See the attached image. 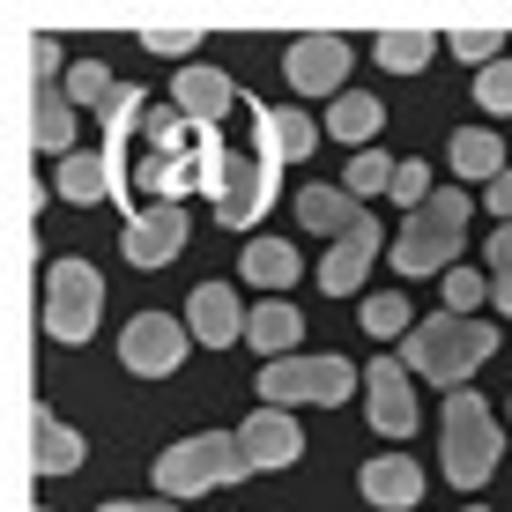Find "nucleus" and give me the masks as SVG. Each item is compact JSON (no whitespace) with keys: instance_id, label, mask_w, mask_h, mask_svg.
<instances>
[{"instance_id":"nucleus-13","label":"nucleus","mask_w":512,"mask_h":512,"mask_svg":"<svg viewBox=\"0 0 512 512\" xmlns=\"http://www.w3.org/2000/svg\"><path fill=\"white\" fill-rule=\"evenodd\" d=\"M238 446H245V468H290L297 453H305V431H297L290 409H253L245 431H238Z\"/></svg>"},{"instance_id":"nucleus-24","label":"nucleus","mask_w":512,"mask_h":512,"mask_svg":"<svg viewBox=\"0 0 512 512\" xmlns=\"http://www.w3.org/2000/svg\"><path fill=\"white\" fill-rule=\"evenodd\" d=\"M446 156H453V171H461V179H483V186H490V179H505V171H512V164H505V141L490 134V127H461V134H453V149H446Z\"/></svg>"},{"instance_id":"nucleus-35","label":"nucleus","mask_w":512,"mask_h":512,"mask_svg":"<svg viewBox=\"0 0 512 512\" xmlns=\"http://www.w3.org/2000/svg\"><path fill=\"white\" fill-rule=\"evenodd\" d=\"M498 275H512V223L490 231V282H498Z\"/></svg>"},{"instance_id":"nucleus-6","label":"nucleus","mask_w":512,"mask_h":512,"mask_svg":"<svg viewBox=\"0 0 512 512\" xmlns=\"http://www.w3.org/2000/svg\"><path fill=\"white\" fill-rule=\"evenodd\" d=\"M349 386L357 372L342 357H282L260 372V401L268 409H334V401H349Z\"/></svg>"},{"instance_id":"nucleus-28","label":"nucleus","mask_w":512,"mask_h":512,"mask_svg":"<svg viewBox=\"0 0 512 512\" xmlns=\"http://www.w3.org/2000/svg\"><path fill=\"white\" fill-rule=\"evenodd\" d=\"M394 156H386V149H357V156H349V164H342V193H349V201H372V193H394Z\"/></svg>"},{"instance_id":"nucleus-33","label":"nucleus","mask_w":512,"mask_h":512,"mask_svg":"<svg viewBox=\"0 0 512 512\" xmlns=\"http://www.w3.org/2000/svg\"><path fill=\"white\" fill-rule=\"evenodd\" d=\"M453 52H461V60L475 67V75L505 60V52H498V30H453Z\"/></svg>"},{"instance_id":"nucleus-38","label":"nucleus","mask_w":512,"mask_h":512,"mask_svg":"<svg viewBox=\"0 0 512 512\" xmlns=\"http://www.w3.org/2000/svg\"><path fill=\"white\" fill-rule=\"evenodd\" d=\"M97 512H179L171 498H156V505H97Z\"/></svg>"},{"instance_id":"nucleus-20","label":"nucleus","mask_w":512,"mask_h":512,"mask_svg":"<svg viewBox=\"0 0 512 512\" xmlns=\"http://www.w3.org/2000/svg\"><path fill=\"white\" fill-rule=\"evenodd\" d=\"M52 193H60V201H75V208H90V201H104V193H119V179H112V164H104V149L97 156H60V164H52Z\"/></svg>"},{"instance_id":"nucleus-37","label":"nucleus","mask_w":512,"mask_h":512,"mask_svg":"<svg viewBox=\"0 0 512 512\" xmlns=\"http://www.w3.org/2000/svg\"><path fill=\"white\" fill-rule=\"evenodd\" d=\"M490 305H498L505 320H512V275H498V282H490Z\"/></svg>"},{"instance_id":"nucleus-34","label":"nucleus","mask_w":512,"mask_h":512,"mask_svg":"<svg viewBox=\"0 0 512 512\" xmlns=\"http://www.w3.org/2000/svg\"><path fill=\"white\" fill-rule=\"evenodd\" d=\"M431 193H438V186H431V164H401V171H394V201L409 208V216L431 201Z\"/></svg>"},{"instance_id":"nucleus-4","label":"nucleus","mask_w":512,"mask_h":512,"mask_svg":"<svg viewBox=\"0 0 512 512\" xmlns=\"http://www.w3.org/2000/svg\"><path fill=\"white\" fill-rule=\"evenodd\" d=\"M238 475H253V468H245V446L223 438V431H201V438H179V446L156 461V490L179 505V498H201V490L238 483Z\"/></svg>"},{"instance_id":"nucleus-36","label":"nucleus","mask_w":512,"mask_h":512,"mask_svg":"<svg viewBox=\"0 0 512 512\" xmlns=\"http://www.w3.org/2000/svg\"><path fill=\"white\" fill-rule=\"evenodd\" d=\"M483 208H490V216H498V223H512V171H505V179H490Z\"/></svg>"},{"instance_id":"nucleus-7","label":"nucleus","mask_w":512,"mask_h":512,"mask_svg":"<svg viewBox=\"0 0 512 512\" xmlns=\"http://www.w3.org/2000/svg\"><path fill=\"white\" fill-rule=\"evenodd\" d=\"M268 201H275V164L268 156H231V171L216 186V223L223 231H253L268 216Z\"/></svg>"},{"instance_id":"nucleus-1","label":"nucleus","mask_w":512,"mask_h":512,"mask_svg":"<svg viewBox=\"0 0 512 512\" xmlns=\"http://www.w3.org/2000/svg\"><path fill=\"white\" fill-rule=\"evenodd\" d=\"M490 349H498V327L490 320H453V312H438V320H416V334L401 342V364H409L416 379L461 394V386L483 372Z\"/></svg>"},{"instance_id":"nucleus-10","label":"nucleus","mask_w":512,"mask_h":512,"mask_svg":"<svg viewBox=\"0 0 512 512\" xmlns=\"http://www.w3.org/2000/svg\"><path fill=\"white\" fill-rule=\"evenodd\" d=\"M312 149H320V119H312V112L253 104V156H268V164H305Z\"/></svg>"},{"instance_id":"nucleus-31","label":"nucleus","mask_w":512,"mask_h":512,"mask_svg":"<svg viewBox=\"0 0 512 512\" xmlns=\"http://www.w3.org/2000/svg\"><path fill=\"white\" fill-rule=\"evenodd\" d=\"M475 104H483V112H512V60H498V67H483V75H475Z\"/></svg>"},{"instance_id":"nucleus-30","label":"nucleus","mask_w":512,"mask_h":512,"mask_svg":"<svg viewBox=\"0 0 512 512\" xmlns=\"http://www.w3.org/2000/svg\"><path fill=\"white\" fill-rule=\"evenodd\" d=\"M475 305H490V275L453 268L446 275V312H453V320H475Z\"/></svg>"},{"instance_id":"nucleus-25","label":"nucleus","mask_w":512,"mask_h":512,"mask_svg":"<svg viewBox=\"0 0 512 512\" xmlns=\"http://www.w3.org/2000/svg\"><path fill=\"white\" fill-rule=\"evenodd\" d=\"M60 90H67V104H75V112H97V119H104V112L119 104V90H127V82H112V67H97V60H75Z\"/></svg>"},{"instance_id":"nucleus-39","label":"nucleus","mask_w":512,"mask_h":512,"mask_svg":"<svg viewBox=\"0 0 512 512\" xmlns=\"http://www.w3.org/2000/svg\"><path fill=\"white\" fill-rule=\"evenodd\" d=\"M468 512H483V505H468Z\"/></svg>"},{"instance_id":"nucleus-2","label":"nucleus","mask_w":512,"mask_h":512,"mask_svg":"<svg viewBox=\"0 0 512 512\" xmlns=\"http://www.w3.org/2000/svg\"><path fill=\"white\" fill-rule=\"evenodd\" d=\"M468 216H475L468 186H438L431 201H423L416 216L401 223V238H394V268H401V275H438V268L453 275V253H461Z\"/></svg>"},{"instance_id":"nucleus-5","label":"nucleus","mask_w":512,"mask_h":512,"mask_svg":"<svg viewBox=\"0 0 512 512\" xmlns=\"http://www.w3.org/2000/svg\"><path fill=\"white\" fill-rule=\"evenodd\" d=\"M104 312V275L90 260H52L45 268V334L52 342H90Z\"/></svg>"},{"instance_id":"nucleus-26","label":"nucleus","mask_w":512,"mask_h":512,"mask_svg":"<svg viewBox=\"0 0 512 512\" xmlns=\"http://www.w3.org/2000/svg\"><path fill=\"white\" fill-rule=\"evenodd\" d=\"M431 52H438L431 30H379L372 60L386 67V75H423V67H431Z\"/></svg>"},{"instance_id":"nucleus-18","label":"nucleus","mask_w":512,"mask_h":512,"mask_svg":"<svg viewBox=\"0 0 512 512\" xmlns=\"http://www.w3.org/2000/svg\"><path fill=\"white\" fill-rule=\"evenodd\" d=\"M364 498H372L379 512H416V498H423V468L409 461V453H386V461L364 468Z\"/></svg>"},{"instance_id":"nucleus-12","label":"nucleus","mask_w":512,"mask_h":512,"mask_svg":"<svg viewBox=\"0 0 512 512\" xmlns=\"http://www.w3.org/2000/svg\"><path fill=\"white\" fill-rule=\"evenodd\" d=\"M349 60H357V52H349V38H334V30H320V38H297L290 45V82L305 97H342V82H349Z\"/></svg>"},{"instance_id":"nucleus-8","label":"nucleus","mask_w":512,"mask_h":512,"mask_svg":"<svg viewBox=\"0 0 512 512\" xmlns=\"http://www.w3.org/2000/svg\"><path fill=\"white\" fill-rule=\"evenodd\" d=\"M119 364H127L134 379H164L186 364V327L164 320V312H141V320H127V334H119Z\"/></svg>"},{"instance_id":"nucleus-19","label":"nucleus","mask_w":512,"mask_h":512,"mask_svg":"<svg viewBox=\"0 0 512 512\" xmlns=\"http://www.w3.org/2000/svg\"><path fill=\"white\" fill-rule=\"evenodd\" d=\"M30 468L38 475H75L82 468V431H67L52 409L30 416Z\"/></svg>"},{"instance_id":"nucleus-15","label":"nucleus","mask_w":512,"mask_h":512,"mask_svg":"<svg viewBox=\"0 0 512 512\" xmlns=\"http://www.w3.org/2000/svg\"><path fill=\"white\" fill-rule=\"evenodd\" d=\"M171 104H179L186 119H201V127H223V112L238 104V90H231V75H223V67H179Z\"/></svg>"},{"instance_id":"nucleus-22","label":"nucleus","mask_w":512,"mask_h":512,"mask_svg":"<svg viewBox=\"0 0 512 512\" xmlns=\"http://www.w3.org/2000/svg\"><path fill=\"white\" fill-rule=\"evenodd\" d=\"M297 334H305V320H297V305H282V297L253 305V320H245V342H253V349H268V364L297 357Z\"/></svg>"},{"instance_id":"nucleus-21","label":"nucleus","mask_w":512,"mask_h":512,"mask_svg":"<svg viewBox=\"0 0 512 512\" xmlns=\"http://www.w3.org/2000/svg\"><path fill=\"white\" fill-rule=\"evenodd\" d=\"M372 260H379V223H364V231H349L342 245H327V260H320V290H357Z\"/></svg>"},{"instance_id":"nucleus-23","label":"nucleus","mask_w":512,"mask_h":512,"mask_svg":"<svg viewBox=\"0 0 512 512\" xmlns=\"http://www.w3.org/2000/svg\"><path fill=\"white\" fill-rule=\"evenodd\" d=\"M238 275L253 282V290H290L297 282V245L290 238H253L238 253Z\"/></svg>"},{"instance_id":"nucleus-11","label":"nucleus","mask_w":512,"mask_h":512,"mask_svg":"<svg viewBox=\"0 0 512 512\" xmlns=\"http://www.w3.org/2000/svg\"><path fill=\"white\" fill-rule=\"evenodd\" d=\"M364 416H372V431H386V438L416 431V394H409V364L401 357H379L372 372H364Z\"/></svg>"},{"instance_id":"nucleus-32","label":"nucleus","mask_w":512,"mask_h":512,"mask_svg":"<svg viewBox=\"0 0 512 512\" xmlns=\"http://www.w3.org/2000/svg\"><path fill=\"white\" fill-rule=\"evenodd\" d=\"M141 45H149V52H171V60H179V52L201 45V30H193V23H141Z\"/></svg>"},{"instance_id":"nucleus-3","label":"nucleus","mask_w":512,"mask_h":512,"mask_svg":"<svg viewBox=\"0 0 512 512\" xmlns=\"http://www.w3.org/2000/svg\"><path fill=\"white\" fill-rule=\"evenodd\" d=\"M498 453H505V438H498V416H490V401L483 394H446V416H438V461H446V475L461 490L475 483H490L498 475Z\"/></svg>"},{"instance_id":"nucleus-29","label":"nucleus","mask_w":512,"mask_h":512,"mask_svg":"<svg viewBox=\"0 0 512 512\" xmlns=\"http://www.w3.org/2000/svg\"><path fill=\"white\" fill-rule=\"evenodd\" d=\"M364 334H372V342H394V334L409 342V334H416L409 297H401V290H372V297H364Z\"/></svg>"},{"instance_id":"nucleus-17","label":"nucleus","mask_w":512,"mask_h":512,"mask_svg":"<svg viewBox=\"0 0 512 512\" xmlns=\"http://www.w3.org/2000/svg\"><path fill=\"white\" fill-rule=\"evenodd\" d=\"M297 223H305V231H327L334 245H342L349 231H364L372 216H364L342 186H305V193H297Z\"/></svg>"},{"instance_id":"nucleus-9","label":"nucleus","mask_w":512,"mask_h":512,"mask_svg":"<svg viewBox=\"0 0 512 512\" xmlns=\"http://www.w3.org/2000/svg\"><path fill=\"white\" fill-rule=\"evenodd\" d=\"M186 238H193L186 208L156 201V208H141V216H127V231H119V253H127L134 268H164V260L186 253Z\"/></svg>"},{"instance_id":"nucleus-14","label":"nucleus","mask_w":512,"mask_h":512,"mask_svg":"<svg viewBox=\"0 0 512 512\" xmlns=\"http://www.w3.org/2000/svg\"><path fill=\"white\" fill-rule=\"evenodd\" d=\"M245 320H253V312H245V305H238V290H223V282H201V290H193V305H186V334H193L201 349L238 342Z\"/></svg>"},{"instance_id":"nucleus-27","label":"nucleus","mask_w":512,"mask_h":512,"mask_svg":"<svg viewBox=\"0 0 512 512\" xmlns=\"http://www.w3.org/2000/svg\"><path fill=\"white\" fill-rule=\"evenodd\" d=\"M379 127H386V104L364 97V90H342L327 104V134H342V141H372Z\"/></svg>"},{"instance_id":"nucleus-16","label":"nucleus","mask_w":512,"mask_h":512,"mask_svg":"<svg viewBox=\"0 0 512 512\" xmlns=\"http://www.w3.org/2000/svg\"><path fill=\"white\" fill-rule=\"evenodd\" d=\"M75 104H67V90H30V149L38 156H75Z\"/></svg>"}]
</instances>
